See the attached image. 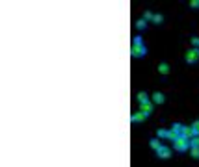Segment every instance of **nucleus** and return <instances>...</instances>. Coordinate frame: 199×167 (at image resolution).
Segmentation results:
<instances>
[{
	"instance_id": "obj_1",
	"label": "nucleus",
	"mask_w": 199,
	"mask_h": 167,
	"mask_svg": "<svg viewBox=\"0 0 199 167\" xmlns=\"http://www.w3.org/2000/svg\"><path fill=\"white\" fill-rule=\"evenodd\" d=\"M145 52H147V48L143 47L141 37H140V36H136V37H134V41H132V50H130L132 58H143V56H145Z\"/></svg>"
},
{
	"instance_id": "obj_2",
	"label": "nucleus",
	"mask_w": 199,
	"mask_h": 167,
	"mask_svg": "<svg viewBox=\"0 0 199 167\" xmlns=\"http://www.w3.org/2000/svg\"><path fill=\"white\" fill-rule=\"evenodd\" d=\"M173 147H175V150L184 152V150H188V149H190V141H188V139H184V138L181 136L179 139H175V141H173Z\"/></svg>"
},
{
	"instance_id": "obj_3",
	"label": "nucleus",
	"mask_w": 199,
	"mask_h": 167,
	"mask_svg": "<svg viewBox=\"0 0 199 167\" xmlns=\"http://www.w3.org/2000/svg\"><path fill=\"white\" fill-rule=\"evenodd\" d=\"M199 60V48H190L186 52V63H197Z\"/></svg>"
},
{
	"instance_id": "obj_4",
	"label": "nucleus",
	"mask_w": 199,
	"mask_h": 167,
	"mask_svg": "<svg viewBox=\"0 0 199 167\" xmlns=\"http://www.w3.org/2000/svg\"><path fill=\"white\" fill-rule=\"evenodd\" d=\"M181 136H182L184 139H188V141H190L192 138H195V130H194L192 126H184V128H182V134H181Z\"/></svg>"
},
{
	"instance_id": "obj_5",
	"label": "nucleus",
	"mask_w": 199,
	"mask_h": 167,
	"mask_svg": "<svg viewBox=\"0 0 199 167\" xmlns=\"http://www.w3.org/2000/svg\"><path fill=\"white\" fill-rule=\"evenodd\" d=\"M153 110H154V108H153V102H145V104H140V111H141V113L145 115V117L153 113Z\"/></svg>"
},
{
	"instance_id": "obj_6",
	"label": "nucleus",
	"mask_w": 199,
	"mask_h": 167,
	"mask_svg": "<svg viewBox=\"0 0 199 167\" xmlns=\"http://www.w3.org/2000/svg\"><path fill=\"white\" fill-rule=\"evenodd\" d=\"M156 154H158V158H169V156H171V149H168V147L162 145V147L156 150Z\"/></svg>"
},
{
	"instance_id": "obj_7",
	"label": "nucleus",
	"mask_w": 199,
	"mask_h": 167,
	"mask_svg": "<svg viewBox=\"0 0 199 167\" xmlns=\"http://www.w3.org/2000/svg\"><path fill=\"white\" fill-rule=\"evenodd\" d=\"M164 93H153V104H164Z\"/></svg>"
},
{
	"instance_id": "obj_8",
	"label": "nucleus",
	"mask_w": 199,
	"mask_h": 167,
	"mask_svg": "<svg viewBox=\"0 0 199 167\" xmlns=\"http://www.w3.org/2000/svg\"><path fill=\"white\" fill-rule=\"evenodd\" d=\"M182 128H184L182 125H179V122H175V125H173V128H171V132L175 134L177 138H181V134H182Z\"/></svg>"
},
{
	"instance_id": "obj_9",
	"label": "nucleus",
	"mask_w": 199,
	"mask_h": 167,
	"mask_svg": "<svg viewBox=\"0 0 199 167\" xmlns=\"http://www.w3.org/2000/svg\"><path fill=\"white\" fill-rule=\"evenodd\" d=\"M143 119H145V115H143L141 111H138V113H132V117H130V121H132V122H141Z\"/></svg>"
},
{
	"instance_id": "obj_10",
	"label": "nucleus",
	"mask_w": 199,
	"mask_h": 167,
	"mask_svg": "<svg viewBox=\"0 0 199 167\" xmlns=\"http://www.w3.org/2000/svg\"><path fill=\"white\" fill-rule=\"evenodd\" d=\"M138 100H140V104H145V102H149V95H147L145 91H141V93L138 95Z\"/></svg>"
},
{
	"instance_id": "obj_11",
	"label": "nucleus",
	"mask_w": 199,
	"mask_h": 167,
	"mask_svg": "<svg viewBox=\"0 0 199 167\" xmlns=\"http://www.w3.org/2000/svg\"><path fill=\"white\" fill-rule=\"evenodd\" d=\"M158 73H160V74H168V73H169L168 63H160V65H158Z\"/></svg>"
},
{
	"instance_id": "obj_12",
	"label": "nucleus",
	"mask_w": 199,
	"mask_h": 167,
	"mask_svg": "<svg viewBox=\"0 0 199 167\" xmlns=\"http://www.w3.org/2000/svg\"><path fill=\"white\" fill-rule=\"evenodd\" d=\"M190 149H199V136L190 139Z\"/></svg>"
},
{
	"instance_id": "obj_13",
	"label": "nucleus",
	"mask_w": 199,
	"mask_h": 167,
	"mask_svg": "<svg viewBox=\"0 0 199 167\" xmlns=\"http://www.w3.org/2000/svg\"><path fill=\"white\" fill-rule=\"evenodd\" d=\"M160 147H162V145H160V139H153V141H151V149H153V150H158Z\"/></svg>"
},
{
	"instance_id": "obj_14",
	"label": "nucleus",
	"mask_w": 199,
	"mask_h": 167,
	"mask_svg": "<svg viewBox=\"0 0 199 167\" xmlns=\"http://www.w3.org/2000/svg\"><path fill=\"white\" fill-rule=\"evenodd\" d=\"M145 26H147V20H143V19L136 22V28H138V30H145Z\"/></svg>"
},
{
	"instance_id": "obj_15",
	"label": "nucleus",
	"mask_w": 199,
	"mask_h": 167,
	"mask_svg": "<svg viewBox=\"0 0 199 167\" xmlns=\"http://www.w3.org/2000/svg\"><path fill=\"white\" fill-rule=\"evenodd\" d=\"M162 20H164V17H162L160 13H156V15H154V17H153V22H154V24H160V22H162Z\"/></svg>"
},
{
	"instance_id": "obj_16",
	"label": "nucleus",
	"mask_w": 199,
	"mask_h": 167,
	"mask_svg": "<svg viewBox=\"0 0 199 167\" xmlns=\"http://www.w3.org/2000/svg\"><path fill=\"white\" fill-rule=\"evenodd\" d=\"M153 13H151V11H145V13H143V20H153Z\"/></svg>"
},
{
	"instance_id": "obj_17",
	"label": "nucleus",
	"mask_w": 199,
	"mask_h": 167,
	"mask_svg": "<svg viewBox=\"0 0 199 167\" xmlns=\"http://www.w3.org/2000/svg\"><path fill=\"white\" fill-rule=\"evenodd\" d=\"M192 158H195V160H199V149H192Z\"/></svg>"
},
{
	"instance_id": "obj_18",
	"label": "nucleus",
	"mask_w": 199,
	"mask_h": 167,
	"mask_svg": "<svg viewBox=\"0 0 199 167\" xmlns=\"http://www.w3.org/2000/svg\"><path fill=\"white\" fill-rule=\"evenodd\" d=\"M192 128L195 130V136H199V121H195L194 125H192Z\"/></svg>"
},
{
	"instance_id": "obj_19",
	"label": "nucleus",
	"mask_w": 199,
	"mask_h": 167,
	"mask_svg": "<svg viewBox=\"0 0 199 167\" xmlns=\"http://www.w3.org/2000/svg\"><path fill=\"white\" fill-rule=\"evenodd\" d=\"M192 45L194 48H199V37H192Z\"/></svg>"
},
{
	"instance_id": "obj_20",
	"label": "nucleus",
	"mask_w": 199,
	"mask_h": 167,
	"mask_svg": "<svg viewBox=\"0 0 199 167\" xmlns=\"http://www.w3.org/2000/svg\"><path fill=\"white\" fill-rule=\"evenodd\" d=\"M190 6H192V8H199V0H192Z\"/></svg>"
}]
</instances>
